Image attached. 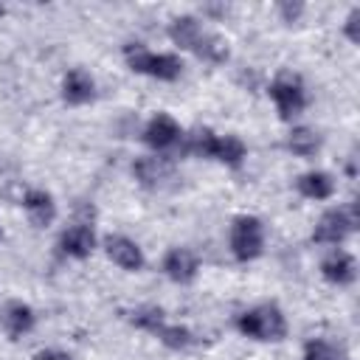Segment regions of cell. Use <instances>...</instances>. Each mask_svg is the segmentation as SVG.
Listing matches in <instances>:
<instances>
[{
    "label": "cell",
    "mask_w": 360,
    "mask_h": 360,
    "mask_svg": "<svg viewBox=\"0 0 360 360\" xmlns=\"http://www.w3.org/2000/svg\"><path fill=\"white\" fill-rule=\"evenodd\" d=\"M124 62L132 73L158 79V82H177L183 76V59L172 51H152L143 42H127L124 45Z\"/></svg>",
    "instance_id": "2"
},
{
    "label": "cell",
    "mask_w": 360,
    "mask_h": 360,
    "mask_svg": "<svg viewBox=\"0 0 360 360\" xmlns=\"http://www.w3.org/2000/svg\"><path fill=\"white\" fill-rule=\"evenodd\" d=\"M360 225V217H357V205L349 202V205H335V208H326L315 228H312V242L315 245H326V248H340Z\"/></svg>",
    "instance_id": "5"
},
{
    "label": "cell",
    "mask_w": 360,
    "mask_h": 360,
    "mask_svg": "<svg viewBox=\"0 0 360 360\" xmlns=\"http://www.w3.org/2000/svg\"><path fill=\"white\" fill-rule=\"evenodd\" d=\"M245 158H248V146H245V141L239 138V135H217V146H214V158L211 160H217V163H222V166H228V169H239L242 163H245Z\"/></svg>",
    "instance_id": "19"
},
{
    "label": "cell",
    "mask_w": 360,
    "mask_h": 360,
    "mask_svg": "<svg viewBox=\"0 0 360 360\" xmlns=\"http://www.w3.org/2000/svg\"><path fill=\"white\" fill-rule=\"evenodd\" d=\"M321 276H323L329 284H335V287H349V284H354V278H357V262H354V256H352L349 250L332 248V250L321 259Z\"/></svg>",
    "instance_id": "14"
},
{
    "label": "cell",
    "mask_w": 360,
    "mask_h": 360,
    "mask_svg": "<svg viewBox=\"0 0 360 360\" xmlns=\"http://www.w3.org/2000/svg\"><path fill=\"white\" fill-rule=\"evenodd\" d=\"M172 45H177L180 51H188L194 53L197 59L208 62V65H225L231 59V48L228 42L214 34L200 17L194 14H177L169 20V28H166Z\"/></svg>",
    "instance_id": "1"
},
{
    "label": "cell",
    "mask_w": 360,
    "mask_h": 360,
    "mask_svg": "<svg viewBox=\"0 0 360 360\" xmlns=\"http://www.w3.org/2000/svg\"><path fill=\"white\" fill-rule=\"evenodd\" d=\"M34 326H37V312L31 304L11 298L0 307V332L8 340H20L22 335L34 332Z\"/></svg>",
    "instance_id": "11"
},
{
    "label": "cell",
    "mask_w": 360,
    "mask_h": 360,
    "mask_svg": "<svg viewBox=\"0 0 360 360\" xmlns=\"http://www.w3.org/2000/svg\"><path fill=\"white\" fill-rule=\"evenodd\" d=\"M276 11H278L281 22H298V17L304 14V3H290V0H284V3L276 6Z\"/></svg>",
    "instance_id": "22"
},
{
    "label": "cell",
    "mask_w": 360,
    "mask_h": 360,
    "mask_svg": "<svg viewBox=\"0 0 360 360\" xmlns=\"http://www.w3.org/2000/svg\"><path fill=\"white\" fill-rule=\"evenodd\" d=\"M228 248L239 264L256 262L264 253V222L256 214H239L228 228Z\"/></svg>",
    "instance_id": "4"
},
{
    "label": "cell",
    "mask_w": 360,
    "mask_h": 360,
    "mask_svg": "<svg viewBox=\"0 0 360 360\" xmlns=\"http://www.w3.org/2000/svg\"><path fill=\"white\" fill-rule=\"evenodd\" d=\"M267 96L276 104V112L281 121H292L309 104L304 79L298 73H290V70H281L278 76H273V82L267 84Z\"/></svg>",
    "instance_id": "6"
},
{
    "label": "cell",
    "mask_w": 360,
    "mask_h": 360,
    "mask_svg": "<svg viewBox=\"0 0 360 360\" xmlns=\"http://www.w3.org/2000/svg\"><path fill=\"white\" fill-rule=\"evenodd\" d=\"M343 34L349 42H360V6H352L343 20Z\"/></svg>",
    "instance_id": "21"
},
{
    "label": "cell",
    "mask_w": 360,
    "mask_h": 360,
    "mask_svg": "<svg viewBox=\"0 0 360 360\" xmlns=\"http://www.w3.org/2000/svg\"><path fill=\"white\" fill-rule=\"evenodd\" d=\"M180 138H183V127L169 112H155L141 129V141L158 155H169V149L180 146Z\"/></svg>",
    "instance_id": "8"
},
{
    "label": "cell",
    "mask_w": 360,
    "mask_h": 360,
    "mask_svg": "<svg viewBox=\"0 0 360 360\" xmlns=\"http://www.w3.org/2000/svg\"><path fill=\"white\" fill-rule=\"evenodd\" d=\"M295 191H298L304 200L321 202V200L335 197L338 183H335V177H332L329 172H323V169H309V172H304V174L295 177Z\"/></svg>",
    "instance_id": "16"
},
{
    "label": "cell",
    "mask_w": 360,
    "mask_h": 360,
    "mask_svg": "<svg viewBox=\"0 0 360 360\" xmlns=\"http://www.w3.org/2000/svg\"><path fill=\"white\" fill-rule=\"evenodd\" d=\"M301 360H352L346 346L332 340V338H309L304 340V349H301Z\"/></svg>",
    "instance_id": "20"
},
{
    "label": "cell",
    "mask_w": 360,
    "mask_h": 360,
    "mask_svg": "<svg viewBox=\"0 0 360 360\" xmlns=\"http://www.w3.org/2000/svg\"><path fill=\"white\" fill-rule=\"evenodd\" d=\"M158 343H163L166 349H172V352H186V349H191L194 346V332L186 326V323H174V321H169V318H163L152 332H149Z\"/></svg>",
    "instance_id": "18"
},
{
    "label": "cell",
    "mask_w": 360,
    "mask_h": 360,
    "mask_svg": "<svg viewBox=\"0 0 360 360\" xmlns=\"http://www.w3.org/2000/svg\"><path fill=\"white\" fill-rule=\"evenodd\" d=\"M236 332L256 343H278L287 338V315L278 304L264 301L236 315Z\"/></svg>",
    "instance_id": "3"
},
{
    "label": "cell",
    "mask_w": 360,
    "mask_h": 360,
    "mask_svg": "<svg viewBox=\"0 0 360 360\" xmlns=\"http://www.w3.org/2000/svg\"><path fill=\"white\" fill-rule=\"evenodd\" d=\"M104 253H107V259H110L115 267H121L124 273H141V270L146 267V256H143L141 245H138L135 239L124 236V233H110V236H104Z\"/></svg>",
    "instance_id": "9"
},
{
    "label": "cell",
    "mask_w": 360,
    "mask_h": 360,
    "mask_svg": "<svg viewBox=\"0 0 360 360\" xmlns=\"http://www.w3.org/2000/svg\"><path fill=\"white\" fill-rule=\"evenodd\" d=\"M160 270L169 281L174 284H191L197 276H200V256L191 250V248H169L163 253V262H160Z\"/></svg>",
    "instance_id": "10"
},
{
    "label": "cell",
    "mask_w": 360,
    "mask_h": 360,
    "mask_svg": "<svg viewBox=\"0 0 360 360\" xmlns=\"http://www.w3.org/2000/svg\"><path fill=\"white\" fill-rule=\"evenodd\" d=\"M56 248L68 259H76V262L87 259L96 250V231H93V225L90 222H73V225H68L59 233Z\"/></svg>",
    "instance_id": "12"
},
{
    "label": "cell",
    "mask_w": 360,
    "mask_h": 360,
    "mask_svg": "<svg viewBox=\"0 0 360 360\" xmlns=\"http://www.w3.org/2000/svg\"><path fill=\"white\" fill-rule=\"evenodd\" d=\"M135 183L146 191H160L166 186H172V180L177 177V166L169 155H158V152H149V155H138L129 166Z\"/></svg>",
    "instance_id": "7"
},
{
    "label": "cell",
    "mask_w": 360,
    "mask_h": 360,
    "mask_svg": "<svg viewBox=\"0 0 360 360\" xmlns=\"http://www.w3.org/2000/svg\"><path fill=\"white\" fill-rule=\"evenodd\" d=\"M59 96H62V101L68 107H84V104H90L96 98V79L84 68H70L62 76Z\"/></svg>",
    "instance_id": "13"
},
{
    "label": "cell",
    "mask_w": 360,
    "mask_h": 360,
    "mask_svg": "<svg viewBox=\"0 0 360 360\" xmlns=\"http://www.w3.org/2000/svg\"><path fill=\"white\" fill-rule=\"evenodd\" d=\"M0 239H3V228H0Z\"/></svg>",
    "instance_id": "24"
},
{
    "label": "cell",
    "mask_w": 360,
    "mask_h": 360,
    "mask_svg": "<svg viewBox=\"0 0 360 360\" xmlns=\"http://www.w3.org/2000/svg\"><path fill=\"white\" fill-rule=\"evenodd\" d=\"M323 146V138L318 129L307 127V124H298V127H290L287 138H284V149L295 158H315Z\"/></svg>",
    "instance_id": "17"
},
{
    "label": "cell",
    "mask_w": 360,
    "mask_h": 360,
    "mask_svg": "<svg viewBox=\"0 0 360 360\" xmlns=\"http://www.w3.org/2000/svg\"><path fill=\"white\" fill-rule=\"evenodd\" d=\"M22 211L34 228H48L56 219V200L45 188H28L22 194Z\"/></svg>",
    "instance_id": "15"
},
{
    "label": "cell",
    "mask_w": 360,
    "mask_h": 360,
    "mask_svg": "<svg viewBox=\"0 0 360 360\" xmlns=\"http://www.w3.org/2000/svg\"><path fill=\"white\" fill-rule=\"evenodd\" d=\"M34 360H73V357L62 349H42V352L34 354Z\"/></svg>",
    "instance_id": "23"
}]
</instances>
